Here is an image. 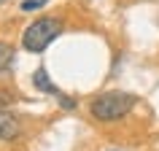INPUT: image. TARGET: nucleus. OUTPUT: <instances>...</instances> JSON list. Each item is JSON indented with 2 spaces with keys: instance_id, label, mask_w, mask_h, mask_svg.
<instances>
[{
  "instance_id": "nucleus-1",
  "label": "nucleus",
  "mask_w": 159,
  "mask_h": 151,
  "mask_svg": "<svg viewBox=\"0 0 159 151\" xmlns=\"http://www.w3.org/2000/svg\"><path fill=\"white\" fill-rule=\"evenodd\" d=\"M135 105H138V97L129 92H105L92 100L89 111L97 121H116V119H124Z\"/></svg>"
},
{
  "instance_id": "nucleus-2",
  "label": "nucleus",
  "mask_w": 159,
  "mask_h": 151,
  "mask_svg": "<svg viewBox=\"0 0 159 151\" xmlns=\"http://www.w3.org/2000/svg\"><path fill=\"white\" fill-rule=\"evenodd\" d=\"M59 33H62V22H59V19L41 16V19H35L33 25L25 30V35H22V46H25L27 51H33V54H41V51H46L51 43L57 41Z\"/></svg>"
},
{
  "instance_id": "nucleus-3",
  "label": "nucleus",
  "mask_w": 159,
  "mask_h": 151,
  "mask_svg": "<svg viewBox=\"0 0 159 151\" xmlns=\"http://www.w3.org/2000/svg\"><path fill=\"white\" fill-rule=\"evenodd\" d=\"M19 135V119L0 108V140H14Z\"/></svg>"
},
{
  "instance_id": "nucleus-4",
  "label": "nucleus",
  "mask_w": 159,
  "mask_h": 151,
  "mask_svg": "<svg viewBox=\"0 0 159 151\" xmlns=\"http://www.w3.org/2000/svg\"><path fill=\"white\" fill-rule=\"evenodd\" d=\"M33 84H35V89H38V92H43V94H59V89L51 84L46 67H38V70L33 73Z\"/></svg>"
},
{
  "instance_id": "nucleus-5",
  "label": "nucleus",
  "mask_w": 159,
  "mask_h": 151,
  "mask_svg": "<svg viewBox=\"0 0 159 151\" xmlns=\"http://www.w3.org/2000/svg\"><path fill=\"white\" fill-rule=\"evenodd\" d=\"M11 65H14V46L0 41V73H3V70H8Z\"/></svg>"
},
{
  "instance_id": "nucleus-6",
  "label": "nucleus",
  "mask_w": 159,
  "mask_h": 151,
  "mask_svg": "<svg viewBox=\"0 0 159 151\" xmlns=\"http://www.w3.org/2000/svg\"><path fill=\"white\" fill-rule=\"evenodd\" d=\"M14 100H16V94L11 92V89H0V108H6V105H11Z\"/></svg>"
},
{
  "instance_id": "nucleus-7",
  "label": "nucleus",
  "mask_w": 159,
  "mask_h": 151,
  "mask_svg": "<svg viewBox=\"0 0 159 151\" xmlns=\"http://www.w3.org/2000/svg\"><path fill=\"white\" fill-rule=\"evenodd\" d=\"M57 97H59V105H62L65 111H73L75 108V100H73V97H67V94H62V92H59Z\"/></svg>"
},
{
  "instance_id": "nucleus-8",
  "label": "nucleus",
  "mask_w": 159,
  "mask_h": 151,
  "mask_svg": "<svg viewBox=\"0 0 159 151\" xmlns=\"http://www.w3.org/2000/svg\"><path fill=\"white\" fill-rule=\"evenodd\" d=\"M43 3H46V0H25V3H22V11H35V8H41Z\"/></svg>"
},
{
  "instance_id": "nucleus-9",
  "label": "nucleus",
  "mask_w": 159,
  "mask_h": 151,
  "mask_svg": "<svg viewBox=\"0 0 159 151\" xmlns=\"http://www.w3.org/2000/svg\"><path fill=\"white\" fill-rule=\"evenodd\" d=\"M3 3H6V0H0V6H3Z\"/></svg>"
}]
</instances>
